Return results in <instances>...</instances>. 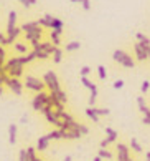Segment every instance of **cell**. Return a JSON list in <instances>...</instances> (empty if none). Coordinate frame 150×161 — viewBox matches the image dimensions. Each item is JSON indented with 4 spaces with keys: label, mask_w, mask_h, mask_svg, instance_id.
Wrapping results in <instances>:
<instances>
[{
    "label": "cell",
    "mask_w": 150,
    "mask_h": 161,
    "mask_svg": "<svg viewBox=\"0 0 150 161\" xmlns=\"http://www.w3.org/2000/svg\"><path fill=\"white\" fill-rule=\"evenodd\" d=\"M79 48H81L79 42H69V43H66V52H76Z\"/></svg>",
    "instance_id": "cell-23"
},
{
    "label": "cell",
    "mask_w": 150,
    "mask_h": 161,
    "mask_svg": "<svg viewBox=\"0 0 150 161\" xmlns=\"http://www.w3.org/2000/svg\"><path fill=\"white\" fill-rule=\"evenodd\" d=\"M48 145H50L48 136H46V135H45V136H40L38 141H37V150H38V151H45L46 148H48Z\"/></svg>",
    "instance_id": "cell-15"
},
{
    "label": "cell",
    "mask_w": 150,
    "mask_h": 161,
    "mask_svg": "<svg viewBox=\"0 0 150 161\" xmlns=\"http://www.w3.org/2000/svg\"><path fill=\"white\" fill-rule=\"evenodd\" d=\"M61 60H63V50L59 48V47H56L55 52H53V62H55V63H61Z\"/></svg>",
    "instance_id": "cell-21"
},
{
    "label": "cell",
    "mask_w": 150,
    "mask_h": 161,
    "mask_svg": "<svg viewBox=\"0 0 150 161\" xmlns=\"http://www.w3.org/2000/svg\"><path fill=\"white\" fill-rule=\"evenodd\" d=\"M129 146H130V148H132V150H134L135 153H142V151H143V150H142V146L139 145V141H137L135 138H130Z\"/></svg>",
    "instance_id": "cell-24"
},
{
    "label": "cell",
    "mask_w": 150,
    "mask_h": 161,
    "mask_svg": "<svg viewBox=\"0 0 150 161\" xmlns=\"http://www.w3.org/2000/svg\"><path fill=\"white\" fill-rule=\"evenodd\" d=\"M142 123H143V125H148V126H150V118L143 116V118H142Z\"/></svg>",
    "instance_id": "cell-44"
},
{
    "label": "cell",
    "mask_w": 150,
    "mask_h": 161,
    "mask_svg": "<svg viewBox=\"0 0 150 161\" xmlns=\"http://www.w3.org/2000/svg\"><path fill=\"white\" fill-rule=\"evenodd\" d=\"M18 2H22L23 3V7H32V5H35V3H37V0H18Z\"/></svg>",
    "instance_id": "cell-37"
},
{
    "label": "cell",
    "mask_w": 150,
    "mask_h": 161,
    "mask_svg": "<svg viewBox=\"0 0 150 161\" xmlns=\"http://www.w3.org/2000/svg\"><path fill=\"white\" fill-rule=\"evenodd\" d=\"M73 3H82V0H71Z\"/></svg>",
    "instance_id": "cell-49"
},
{
    "label": "cell",
    "mask_w": 150,
    "mask_h": 161,
    "mask_svg": "<svg viewBox=\"0 0 150 161\" xmlns=\"http://www.w3.org/2000/svg\"><path fill=\"white\" fill-rule=\"evenodd\" d=\"M18 161H30L28 153H27V148H22V150H20V153H18Z\"/></svg>",
    "instance_id": "cell-32"
},
{
    "label": "cell",
    "mask_w": 150,
    "mask_h": 161,
    "mask_svg": "<svg viewBox=\"0 0 150 161\" xmlns=\"http://www.w3.org/2000/svg\"><path fill=\"white\" fill-rule=\"evenodd\" d=\"M94 111L98 113V116H107L111 113L109 108H96V106H94Z\"/></svg>",
    "instance_id": "cell-33"
},
{
    "label": "cell",
    "mask_w": 150,
    "mask_h": 161,
    "mask_svg": "<svg viewBox=\"0 0 150 161\" xmlns=\"http://www.w3.org/2000/svg\"><path fill=\"white\" fill-rule=\"evenodd\" d=\"M43 83H45V86L48 88V92L50 93H58L59 90H61V86H59V81H58V76L56 73L53 70L50 71H46V73L43 75Z\"/></svg>",
    "instance_id": "cell-1"
},
{
    "label": "cell",
    "mask_w": 150,
    "mask_h": 161,
    "mask_svg": "<svg viewBox=\"0 0 150 161\" xmlns=\"http://www.w3.org/2000/svg\"><path fill=\"white\" fill-rule=\"evenodd\" d=\"M61 136L63 140H79L81 138V133L79 131H69V130H61Z\"/></svg>",
    "instance_id": "cell-10"
},
{
    "label": "cell",
    "mask_w": 150,
    "mask_h": 161,
    "mask_svg": "<svg viewBox=\"0 0 150 161\" xmlns=\"http://www.w3.org/2000/svg\"><path fill=\"white\" fill-rule=\"evenodd\" d=\"M148 88H150V81L145 80V81L142 83V86H140V92H142V93H147V92H148Z\"/></svg>",
    "instance_id": "cell-36"
},
{
    "label": "cell",
    "mask_w": 150,
    "mask_h": 161,
    "mask_svg": "<svg viewBox=\"0 0 150 161\" xmlns=\"http://www.w3.org/2000/svg\"><path fill=\"white\" fill-rule=\"evenodd\" d=\"M50 42H51V43L53 45H55V47H59V33L58 32H55V30H51V33H50Z\"/></svg>",
    "instance_id": "cell-27"
},
{
    "label": "cell",
    "mask_w": 150,
    "mask_h": 161,
    "mask_svg": "<svg viewBox=\"0 0 150 161\" xmlns=\"http://www.w3.org/2000/svg\"><path fill=\"white\" fill-rule=\"evenodd\" d=\"M48 100H50V93H46L45 90L35 95V98L32 100V108L35 111H41L48 105Z\"/></svg>",
    "instance_id": "cell-4"
},
{
    "label": "cell",
    "mask_w": 150,
    "mask_h": 161,
    "mask_svg": "<svg viewBox=\"0 0 150 161\" xmlns=\"http://www.w3.org/2000/svg\"><path fill=\"white\" fill-rule=\"evenodd\" d=\"M46 136H48V140H50V141H51V140H63L61 130H58V128H56V130H53V131H50V133H48Z\"/></svg>",
    "instance_id": "cell-22"
},
{
    "label": "cell",
    "mask_w": 150,
    "mask_h": 161,
    "mask_svg": "<svg viewBox=\"0 0 150 161\" xmlns=\"http://www.w3.org/2000/svg\"><path fill=\"white\" fill-rule=\"evenodd\" d=\"M23 86H25L27 90H32V92H37V93L43 92L45 88H46L45 83H43V80L37 78V76H32V75H27L25 81H23Z\"/></svg>",
    "instance_id": "cell-3"
},
{
    "label": "cell",
    "mask_w": 150,
    "mask_h": 161,
    "mask_svg": "<svg viewBox=\"0 0 150 161\" xmlns=\"http://www.w3.org/2000/svg\"><path fill=\"white\" fill-rule=\"evenodd\" d=\"M2 93H3V85H0V97H2Z\"/></svg>",
    "instance_id": "cell-51"
},
{
    "label": "cell",
    "mask_w": 150,
    "mask_h": 161,
    "mask_svg": "<svg viewBox=\"0 0 150 161\" xmlns=\"http://www.w3.org/2000/svg\"><path fill=\"white\" fill-rule=\"evenodd\" d=\"M5 40H7V37L3 33H0V47H5Z\"/></svg>",
    "instance_id": "cell-42"
},
{
    "label": "cell",
    "mask_w": 150,
    "mask_h": 161,
    "mask_svg": "<svg viewBox=\"0 0 150 161\" xmlns=\"http://www.w3.org/2000/svg\"><path fill=\"white\" fill-rule=\"evenodd\" d=\"M135 38H137V42L142 45V47H150V38L147 37V35H143L142 32H139L135 35Z\"/></svg>",
    "instance_id": "cell-18"
},
{
    "label": "cell",
    "mask_w": 150,
    "mask_h": 161,
    "mask_svg": "<svg viewBox=\"0 0 150 161\" xmlns=\"http://www.w3.org/2000/svg\"><path fill=\"white\" fill-rule=\"evenodd\" d=\"M81 83H82V86H86L88 90H98V85H96V83H92L91 80L88 78V76H81Z\"/></svg>",
    "instance_id": "cell-19"
},
{
    "label": "cell",
    "mask_w": 150,
    "mask_h": 161,
    "mask_svg": "<svg viewBox=\"0 0 150 161\" xmlns=\"http://www.w3.org/2000/svg\"><path fill=\"white\" fill-rule=\"evenodd\" d=\"M145 48V52H147V55H148V58H150V47H143Z\"/></svg>",
    "instance_id": "cell-47"
},
{
    "label": "cell",
    "mask_w": 150,
    "mask_h": 161,
    "mask_svg": "<svg viewBox=\"0 0 150 161\" xmlns=\"http://www.w3.org/2000/svg\"><path fill=\"white\" fill-rule=\"evenodd\" d=\"M145 161H150V151L145 153Z\"/></svg>",
    "instance_id": "cell-46"
},
{
    "label": "cell",
    "mask_w": 150,
    "mask_h": 161,
    "mask_svg": "<svg viewBox=\"0 0 150 161\" xmlns=\"http://www.w3.org/2000/svg\"><path fill=\"white\" fill-rule=\"evenodd\" d=\"M27 121H28V116H27V115H23V116L20 118V123H27Z\"/></svg>",
    "instance_id": "cell-45"
},
{
    "label": "cell",
    "mask_w": 150,
    "mask_h": 161,
    "mask_svg": "<svg viewBox=\"0 0 150 161\" xmlns=\"http://www.w3.org/2000/svg\"><path fill=\"white\" fill-rule=\"evenodd\" d=\"M40 25H38V22H28V23H23V25L20 27L22 28V32H25V33H30V32H33V30H37Z\"/></svg>",
    "instance_id": "cell-17"
},
{
    "label": "cell",
    "mask_w": 150,
    "mask_h": 161,
    "mask_svg": "<svg viewBox=\"0 0 150 161\" xmlns=\"http://www.w3.org/2000/svg\"><path fill=\"white\" fill-rule=\"evenodd\" d=\"M23 67H25V65L17 63V65H13V67L8 70V73H7V75L10 76V78H20V76L23 75Z\"/></svg>",
    "instance_id": "cell-8"
},
{
    "label": "cell",
    "mask_w": 150,
    "mask_h": 161,
    "mask_svg": "<svg viewBox=\"0 0 150 161\" xmlns=\"http://www.w3.org/2000/svg\"><path fill=\"white\" fill-rule=\"evenodd\" d=\"M134 52H135V57H137V60H139V62H145L148 58L145 48H143L139 42H135V43H134Z\"/></svg>",
    "instance_id": "cell-7"
},
{
    "label": "cell",
    "mask_w": 150,
    "mask_h": 161,
    "mask_svg": "<svg viewBox=\"0 0 150 161\" xmlns=\"http://www.w3.org/2000/svg\"><path fill=\"white\" fill-rule=\"evenodd\" d=\"M38 22V25L40 27H45V28H51V22H48L46 19H45V17H41V19L40 20H37Z\"/></svg>",
    "instance_id": "cell-34"
},
{
    "label": "cell",
    "mask_w": 150,
    "mask_h": 161,
    "mask_svg": "<svg viewBox=\"0 0 150 161\" xmlns=\"http://www.w3.org/2000/svg\"><path fill=\"white\" fill-rule=\"evenodd\" d=\"M37 58H38V60H46V58H50V53L37 50Z\"/></svg>",
    "instance_id": "cell-35"
},
{
    "label": "cell",
    "mask_w": 150,
    "mask_h": 161,
    "mask_svg": "<svg viewBox=\"0 0 150 161\" xmlns=\"http://www.w3.org/2000/svg\"><path fill=\"white\" fill-rule=\"evenodd\" d=\"M64 161H73V156H66V158H64Z\"/></svg>",
    "instance_id": "cell-48"
},
{
    "label": "cell",
    "mask_w": 150,
    "mask_h": 161,
    "mask_svg": "<svg viewBox=\"0 0 150 161\" xmlns=\"http://www.w3.org/2000/svg\"><path fill=\"white\" fill-rule=\"evenodd\" d=\"M5 86H7L10 92H13L17 97H20V95L23 93V88H25V86H23V83L18 78H10V76H8V80L5 81Z\"/></svg>",
    "instance_id": "cell-5"
},
{
    "label": "cell",
    "mask_w": 150,
    "mask_h": 161,
    "mask_svg": "<svg viewBox=\"0 0 150 161\" xmlns=\"http://www.w3.org/2000/svg\"><path fill=\"white\" fill-rule=\"evenodd\" d=\"M50 95H53V93H50ZM55 97L59 100V101H61V103H68V97H66V92H63V90H59L58 93H55Z\"/></svg>",
    "instance_id": "cell-28"
},
{
    "label": "cell",
    "mask_w": 150,
    "mask_h": 161,
    "mask_svg": "<svg viewBox=\"0 0 150 161\" xmlns=\"http://www.w3.org/2000/svg\"><path fill=\"white\" fill-rule=\"evenodd\" d=\"M8 143L10 145H15L17 143V125L15 123L8 125Z\"/></svg>",
    "instance_id": "cell-13"
},
{
    "label": "cell",
    "mask_w": 150,
    "mask_h": 161,
    "mask_svg": "<svg viewBox=\"0 0 150 161\" xmlns=\"http://www.w3.org/2000/svg\"><path fill=\"white\" fill-rule=\"evenodd\" d=\"M104 131H106V138L109 140V143H116V141H117V138H119V131L112 130V128H109V126H107Z\"/></svg>",
    "instance_id": "cell-14"
},
{
    "label": "cell",
    "mask_w": 150,
    "mask_h": 161,
    "mask_svg": "<svg viewBox=\"0 0 150 161\" xmlns=\"http://www.w3.org/2000/svg\"><path fill=\"white\" fill-rule=\"evenodd\" d=\"M98 75H99L101 80H106V78H107V71H106L104 65H99V67H98Z\"/></svg>",
    "instance_id": "cell-30"
},
{
    "label": "cell",
    "mask_w": 150,
    "mask_h": 161,
    "mask_svg": "<svg viewBox=\"0 0 150 161\" xmlns=\"http://www.w3.org/2000/svg\"><path fill=\"white\" fill-rule=\"evenodd\" d=\"M41 35H43V30H41V27H38L37 30H33L30 33H25V38H27V42H33V40H40L41 42Z\"/></svg>",
    "instance_id": "cell-11"
},
{
    "label": "cell",
    "mask_w": 150,
    "mask_h": 161,
    "mask_svg": "<svg viewBox=\"0 0 150 161\" xmlns=\"http://www.w3.org/2000/svg\"><path fill=\"white\" fill-rule=\"evenodd\" d=\"M86 116L89 118V120H92L94 123H98V121H99L98 113H96V111H94V108H91V106H88V108H86Z\"/></svg>",
    "instance_id": "cell-20"
},
{
    "label": "cell",
    "mask_w": 150,
    "mask_h": 161,
    "mask_svg": "<svg viewBox=\"0 0 150 161\" xmlns=\"http://www.w3.org/2000/svg\"><path fill=\"white\" fill-rule=\"evenodd\" d=\"M13 47H15V50H17V52H20V53H22V55H27V53L30 52V50H28V47H27L25 43H13Z\"/></svg>",
    "instance_id": "cell-26"
},
{
    "label": "cell",
    "mask_w": 150,
    "mask_h": 161,
    "mask_svg": "<svg viewBox=\"0 0 150 161\" xmlns=\"http://www.w3.org/2000/svg\"><path fill=\"white\" fill-rule=\"evenodd\" d=\"M15 23H17V12H15V10H12L10 14H8V23H7V35H8L10 32H13V28L17 27Z\"/></svg>",
    "instance_id": "cell-12"
},
{
    "label": "cell",
    "mask_w": 150,
    "mask_h": 161,
    "mask_svg": "<svg viewBox=\"0 0 150 161\" xmlns=\"http://www.w3.org/2000/svg\"><path fill=\"white\" fill-rule=\"evenodd\" d=\"M109 145H111V143H109V140H107V138H104L102 141L99 143V146H101V148H107V146H109Z\"/></svg>",
    "instance_id": "cell-41"
},
{
    "label": "cell",
    "mask_w": 150,
    "mask_h": 161,
    "mask_svg": "<svg viewBox=\"0 0 150 161\" xmlns=\"http://www.w3.org/2000/svg\"><path fill=\"white\" fill-rule=\"evenodd\" d=\"M63 27H64V23H63V20L61 19H53V22H51V30H55V32H58L59 35L63 33Z\"/></svg>",
    "instance_id": "cell-16"
},
{
    "label": "cell",
    "mask_w": 150,
    "mask_h": 161,
    "mask_svg": "<svg viewBox=\"0 0 150 161\" xmlns=\"http://www.w3.org/2000/svg\"><path fill=\"white\" fill-rule=\"evenodd\" d=\"M27 153H28V158H30V161H38V159H40V158L37 156V151H35V148L28 146V148H27Z\"/></svg>",
    "instance_id": "cell-29"
},
{
    "label": "cell",
    "mask_w": 150,
    "mask_h": 161,
    "mask_svg": "<svg viewBox=\"0 0 150 161\" xmlns=\"http://www.w3.org/2000/svg\"><path fill=\"white\" fill-rule=\"evenodd\" d=\"M79 73H81V76H89V73H91V67H82Z\"/></svg>",
    "instance_id": "cell-38"
},
{
    "label": "cell",
    "mask_w": 150,
    "mask_h": 161,
    "mask_svg": "<svg viewBox=\"0 0 150 161\" xmlns=\"http://www.w3.org/2000/svg\"><path fill=\"white\" fill-rule=\"evenodd\" d=\"M137 105H139V110L143 113V116H145V118H150V108L147 106L143 97H137Z\"/></svg>",
    "instance_id": "cell-9"
},
{
    "label": "cell",
    "mask_w": 150,
    "mask_h": 161,
    "mask_svg": "<svg viewBox=\"0 0 150 161\" xmlns=\"http://www.w3.org/2000/svg\"><path fill=\"white\" fill-rule=\"evenodd\" d=\"M98 156H101V158H106V159H112L114 156H112V153L107 150V148H101L99 150V153H98Z\"/></svg>",
    "instance_id": "cell-25"
},
{
    "label": "cell",
    "mask_w": 150,
    "mask_h": 161,
    "mask_svg": "<svg viewBox=\"0 0 150 161\" xmlns=\"http://www.w3.org/2000/svg\"><path fill=\"white\" fill-rule=\"evenodd\" d=\"M38 161H43V159H38Z\"/></svg>",
    "instance_id": "cell-52"
},
{
    "label": "cell",
    "mask_w": 150,
    "mask_h": 161,
    "mask_svg": "<svg viewBox=\"0 0 150 161\" xmlns=\"http://www.w3.org/2000/svg\"><path fill=\"white\" fill-rule=\"evenodd\" d=\"M112 58H114V62H117L119 65H122L124 68H134L135 67V62L132 60V57L129 55V53H125L124 50H114L112 53Z\"/></svg>",
    "instance_id": "cell-2"
},
{
    "label": "cell",
    "mask_w": 150,
    "mask_h": 161,
    "mask_svg": "<svg viewBox=\"0 0 150 161\" xmlns=\"http://www.w3.org/2000/svg\"><path fill=\"white\" fill-rule=\"evenodd\" d=\"M117 161H129L130 153H129V146L124 145V143H117Z\"/></svg>",
    "instance_id": "cell-6"
},
{
    "label": "cell",
    "mask_w": 150,
    "mask_h": 161,
    "mask_svg": "<svg viewBox=\"0 0 150 161\" xmlns=\"http://www.w3.org/2000/svg\"><path fill=\"white\" fill-rule=\"evenodd\" d=\"M114 88H116V90L124 88V80H116V81H114Z\"/></svg>",
    "instance_id": "cell-39"
},
{
    "label": "cell",
    "mask_w": 150,
    "mask_h": 161,
    "mask_svg": "<svg viewBox=\"0 0 150 161\" xmlns=\"http://www.w3.org/2000/svg\"><path fill=\"white\" fill-rule=\"evenodd\" d=\"M92 161H102V158H101V156H96V158H94Z\"/></svg>",
    "instance_id": "cell-50"
},
{
    "label": "cell",
    "mask_w": 150,
    "mask_h": 161,
    "mask_svg": "<svg viewBox=\"0 0 150 161\" xmlns=\"http://www.w3.org/2000/svg\"><path fill=\"white\" fill-rule=\"evenodd\" d=\"M45 17V19L48 20V22H53V19H55V17H53V15H50V14H46V15H43Z\"/></svg>",
    "instance_id": "cell-43"
},
{
    "label": "cell",
    "mask_w": 150,
    "mask_h": 161,
    "mask_svg": "<svg viewBox=\"0 0 150 161\" xmlns=\"http://www.w3.org/2000/svg\"><path fill=\"white\" fill-rule=\"evenodd\" d=\"M81 5H82V8H84L86 12H88V10H91V0H82V3H81Z\"/></svg>",
    "instance_id": "cell-40"
},
{
    "label": "cell",
    "mask_w": 150,
    "mask_h": 161,
    "mask_svg": "<svg viewBox=\"0 0 150 161\" xmlns=\"http://www.w3.org/2000/svg\"><path fill=\"white\" fill-rule=\"evenodd\" d=\"M96 100H98V90H92L91 97H89V106H91V108L96 106Z\"/></svg>",
    "instance_id": "cell-31"
}]
</instances>
